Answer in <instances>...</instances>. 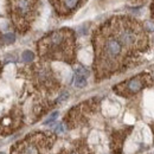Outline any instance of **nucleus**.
Listing matches in <instances>:
<instances>
[{
    "mask_svg": "<svg viewBox=\"0 0 154 154\" xmlns=\"http://www.w3.org/2000/svg\"><path fill=\"white\" fill-rule=\"evenodd\" d=\"M95 63L97 79H102L121 70L128 62L131 52L122 45L109 24H104L94 36Z\"/></svg>",
    "mask_w": 154,
    "mask_h": 154,
    "instance_id": "f257e3e1",
    "label": "nucleus"
},
{
    "mask_svg": "<svg viewBox=\"0 0 154 154\" xmlns=\"http://www.w3.org/2000/svg\"><path fill=\"white\" fill-rule=\"evenodd\" d=\"M38 52L44 59L72 63L75 59L74 32L68 29H62L46 35L39 40Z\"/></svg>",
    "mask_w": 154,
    "mask_h": 154,
    "instance_id": "f03ea898",
    "label": "nucleus"
},
{
    "mask_svg": "<svg viewBox=\"0 0 154 154\" xmlns=\"http://www.w3.org/2000/svg\"><path fill=\"white\" fill-rule=\"evenodd\" d=\"M108 24L122 45L132 55L146 48L145 31L136 21L128 18H115Z\"/></svg>",
    "mask_w": 154,
    "mask_h": 154,
    "instance_id": "7ed1b4c3",
    "label": "nucleus"
},
{
    "mask_svg": "<svg viewBox=\"0 0 154 154\" xmlns=\"http://www.w3.org/2000/svg\"><path fill=\"white\" fill-rule=\"evenodd\" d=\"M55 142L56 135L52 133H30L11 146L10 154H51Z\"/></svg>",
    "mask_w": 154,
    "mask_h": 154,
    "instance_id": "20e7f679",
    "label": "nucleus"
},
{
    "mask_svg": "<svg viewBox=\"0 0 154 154\" xmlns=\"http://www.w3.org/2000/svg\"><path fill=\"white\" fill-rule=\"evenodd\" d=\"M36 0H12V18L20 32H25L32 19Z\"/></svg>",
    "mask_w": 154,
    "mask_h": 154,
    "instance_id": "39448f33",
    "label": "nucleus"
},
{
    "mask_svg": "<svg viewBox=\"0 0 154 154\" xmlns=\"http://www.w3.org/2000/svg\"><path fill=\"white\" fill-rule=\"evenodd\" d=\"M149 79H151V77L147 74H141V75H137V76L114 87V90L121 96H132L136 93H139L140 90H142L146 85H148Z\"/></svg>",
    "mask_w": 154,
    "mask_h": 154,
    "instance_id": "423d86ee",
    "label": "nucleus"
},
{
    "mask_svg": "<svg viewBox=\"0 0 154 154\" xmlns=\"http://www.w3.org/2000/svg\"><path fill=\"white\" fill-rule=\"evenodd\" d=\"M23 123V115L19 109H12L10 113L0 117V135L7 136L19 129Z\"/></svg>",
    "mask_w": 154,
    "mask_h": 154,
    "instance_id": "0eeeda50",
    "label": "nucleus"
},
{
    "mask_svg": "<svg viewBox=\"0 0 154 154\" xmlns=\"http://www.w3.org/2000/svg\"><path fill=\"white\" fill-rule=\"evenodd\" d=\"M33 79L39 88L51 89L55 85V77L50 68L45 65H36L33 69Z\"/></svg>",
    "mask_w": 154,
    "mask_h": 154,
    "instance_id": "6e6552de",
    "label": "nucleus"
},
{
    "mask_svg": "<svg viewBox=\"0 0 154 154\" xmlns=\"http://www.w3.org/2000/svg\"><path fill=\"white\" fill-rule=\"evenodd\" d=\"M58 154H95L84 140H76L70 146L64 147Z\"/></svg>",
    "mask_w": 154,
    "mask_h": 154,
    "instance_id": "1a4fd4ad",
    "label": "nucleus"
},
{
    "mask_svg": "<svg viewBox=\"0 0 154 154\" xmlns=\"http://www.w3.org/2000/svg\"><path fill=\"white\" fill-rule=\"evenodd\" d=\"M83 0H52L55 8L59 14H69L82 5Z\"/></svg>",
    "mask_w": 154,
    "mask_h": 154,
    "instance_id": "9d476101",
    "label": "nucleus"
},
{
    "mask_svg": "<svg viewBox=\"0 0 154 154\" xmlns=\"http://www.w3.org/2000/svg\"><path fill=\"white\" fill-rule=\"evenodd\" d=\"M125 132H116L112 135V141H110V149L113 154H121L122 153V147H123V141L126 137Z\"/></svg>",
    "mask_w": 154,
    "mask_h": 154,
    "instance_id": "9b49d317",
    "label": "nucleus"
},
{
    "mask_svg": "<svg viewBox=\"0 0 154 154\" xmlns=\"http://www.w3.org/2000/svg\"><path fill=\"white\" fill-rule=\"evenodd\" d=\"M74 84H75V87H77V88H83V87H85V85H87V77L75 75Z\"/></svg>",
    "mask_w": 154,
    "mask_h": 154,
    "instance_id": "f8f14e48",
    "label": "nucleus"
},
{
    "mask_svg": "<svg viewBox=\"0 0 154 154\" xmlns=\"http://www.w3.org/2000/svg\"><path fill=\"white\" fill-rule=\"evenodd\" d=\"M33 58H35V54H33L32 51H29V50L24 51V52H23V55H21V59H23L24 62H26V63L32 62V60H33Z\"/></svg>",
    "mask_w": 154,
    "mask_h": 154,
    "instance_id": "ddd939ff",
    "label": "nucleus"
},
{
    "mask_svg": "<svg viewBox=\"0 0 154 154\" xmlns=\"http://www.w3.org/2000/svg\"><path fill=\"white\" fill-rule=\"evenodd\" d=\"M75 75H79V76H84V77H88L89 76V70L82 65H79L75 70Z\"/></svg>",
    "mask_w": 154,
    "mask_h": 154,
    "instance_id": "4468645a",
    "label": "nucleus"
},
{
    "mask_svg": "<svg viewBox=\"0 0 154 154\" xmlns=\"http://www.w3.org/2000/svg\"><path fill=\"white\" fill-rule=\"evenodd\" d=\"M2 39H4V43L11 44V43H13V42L16 40V36H14V33L8 32V33H5V35L2 36Z\"/></svg>",
    "mask_w": 154,
    "mask_h": 154,
    "instance_id": "2eb2a0df",
    "label": "nucleus"
},
{
    "mask_svg": "<svg viewBox=\"0 0 154 154\" xmlns=\"http://www.w3.org/2000/svg\"><path fill=\"white\" fill-rule=\"evenodd\" d=\"M57 116H58V112H55V113H52L51 114V116L45 121V125H49V123H51V122H54L56 119H57Z\"/></svg>",
    "mask_w": 154,
    "mask_h": 154,
    "instance_id": "dca6fc26",
    "label": "nucleus"
},
{
    "mask_svg": "<svg viewBox=\"0 0 154 154\" xmlns=\"http://www.w3.org/2000/svg\"><path fill=\"white\" fill-rule=\"evenodd\" d=\"M68 96H69V94L68 93H63L60 96L58 97V100H57V103H59V102H63V101H65L66 98H68Z\"/></svg>",
    "mask_w": 154,
    "mask_h": 154,
    "instance_id": "f3484780",
    "label": "nucleus"
},
{
    "mask_svg": "<svg viewBox=\"0 0 154 154\" xmlns=\"http://www.w3.org/2000/svg\"><path fill=\"white\" fill-rule=\"evenodd\" d=\"M1 68H2V64H0V71H1Z\"/></svg>",
    "mask_w": 154,
    "mask_h": 154,
    "instance_id": "a211bd4d",
    "label": "nucleus"
},
{
    "mask_svg": "<svg viewBox=\"0 0 154 154\" xmlns=\"http://www.w3.org/2000/svg\"><path fill=\"white\" fill-rule=\"evenodd\" d=\"M152 127H153V133H154V125H153V126H152Z\"/></svg>",
    "mask_w": 154,
    "mask_h": 154,
    "instance_id": "6ab92c4d",
    "label": "nucleus"
},
{
    "mask_svg": "<svg viewBox=\"0 0 154 154\" xmlns=\"http://www.w3.org/2000/svg\"><path fill=\"white\" fill-rule=\"evenodd\" d=\"M153 12H154V2H153Z\"/></svg>",
    "mask_w": 154,
    "mask_h": 154,
    "instance_id": "aec40b11",
    "label": "nucleus"
},
{
    "mask_svg": "<svg viewBox=\"0 0 154 154\" xmlns=\"http://www.w3.org/2000/svg\"><path fill=\"white\" fill-rule=\"evenodd\" d=\"M0 154H4V153H0Z\"/></svg>",
    "mask_w": 154,
    "mask_h": 154,
    "instance_id": "412c9836",
    "label": "nucleus"
}]
</instances>
